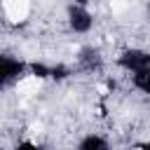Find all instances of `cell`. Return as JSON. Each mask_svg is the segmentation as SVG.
<instances>
[{"label":"cell","mask_w":150,"mask_h":150,"mask_svg":"<svg viewBox=\"0 0 150 150\" xmlns=\"http://www.w3.org/2000/svg\"><path fill=\"white\" fill-rule=\"evenodd\" d=\"M0 7H2L5 16H7L12 23L26 21V19H28V12H30L28 0H0Z\"/></svg>","instance_id":"obj_1"},{"label":"cell","mask_w":150,"mask_h":150,"mask_svg":"<svg viewBox=\"0 0 150 150\" xmlns=\"http://www.w3.org/2000/svg\"><path fill=\"white\" fill-rule=\"evenodd\" d=\"M131 150H143V148H131Z\"/></svg>","instance_id":"obj_4"},{"label":"cell","mask_w":150,"mask_h":150,"mask_svg":"<svg viewBox=\"0 0 150 150\" xmlns=\"http://www.w3.org/2000/svg\"><path fill=\"white\" fill-rule=\"evenodd\" d=\"M110 9L112 12H124L127 9V2L124 0H110Z\"/></svg>","instance_id":"obj_3"},{"label":"cell","mask_w":150,"mask_h":150,"mask_svg":"<svg viewBox=\"0 0 150 150\" xmlns=\"http://www.w3.org/2000/svg\"><path fill=\"white\" fill-rule=\"evenodd\" d=\"M40 87H42V80L38 75H28L16 84V94L19 96H33V94H38Z\"/></svg>","instance_id":"obj_2"}]
</instances>
